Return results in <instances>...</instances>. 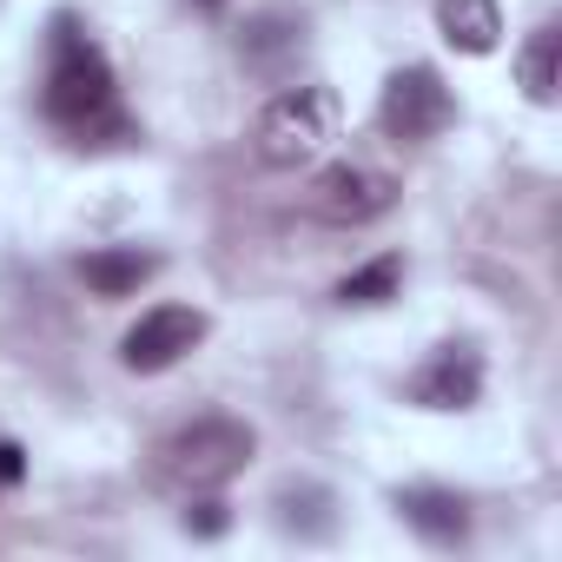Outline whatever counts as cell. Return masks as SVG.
<instances>
[{
	"mask_svg": "<svg viewBox=\"0 0 562 562\" xmlns=\"http://www.w3.org/2000/svg\"><path fill=\"white\" fill-rule=\"evenodd\" d=\"M225 529H232V516H225V503L199 490V503L186 509V536H225Z\"/></svg>",
	"mask_w": 562,
	"mask_h": 562,
	"instance_id": "obj_15",
	"label": "cell"
},
{
	"mask_svg": "<svg viewBox=\"0 0 562 562\" xmlns=\"http://www.w3.org/2000/svg\"><path fill=\"white\" fill-rule=\"evenodd\" d=\"M397 516H404L424 542H437V549H457V542L470 536V503H463L457 490H437V483L397 490Z\"/></svg>",
	"mask_w": 562,
	"mask_h": 562,
	"instance_id": "obj_8",
	"label": "cell"
},
{
	"mask_svg": "<svg viewBox=\"0 0 562 562\" xmlns=\"http://www.w3.org/2000/svg\"><path fill=\"white\" fill-rule=\"evenodd\" d=\"M251 450H258V430L251 424H238V417H199V424H186V430H172L159 443V476L172 490L199 496V490L232 483L251 463Z\"/></svg>",
	"mask_w": 562,
	"mask_h": 562,
	"instance_id": "obj_2",
	"label": "cell"
},
{
	"mask_svg": "<svg viewBox=\"0 0 562 562\" xmlns=\"http://www.w3.org/2000/svg\"><path fill=\"white\" fill-rule=\"evenodd\" d=\"M305 205L325 225H371V218H384L397 205V179L378 172V166H364V159H338V166H325L312 179V199Z\"/></svg>",
	"mask_w": 562,
	"mask_h": 562,
	"instance_id": "obj_5",
	"label": "cell"
},
{
	"mask_svg": "<svg viewBox=\"0 0 562 562\" xmlns=\"http://www.w3.org/2000/svg\"><path fill=\"white\" fill-rule=\"evenodd\" d=\"M21 476H27V450L21 443H0V490L21 483Z\"/></svg>",
	"mask_w": 562,
	"mask_h": 562,
	"instance_id": "obj_16",
	"label": "cell"
},
{
	"mask_svg": "<svg viewBox=\"0 0 562 562\" xmlns=\"http://www.w3.org/2000/svg\"><path fill=\"white\" fill-rule=\"evenodd\" d=\"M41 106H47V120H54L60 133H74L80 146H100V139H120V133H126L113 67H106V54H100L67 14L54 21V54H47Z\"/></svg>",
	"mask_w": 562,
	"mask_h": 562,
	"instance_id": "obj_1",
	"label": "cell"
},
{
	"mask_svg": "<svg viewBox=\"0 0 562 562\" xmlns=\"http://www.w3.org/2000/svg\"><path fill=\"white\" fill-rule=\"evenodd\" d=\"M450 120H457V100H450V87H443V74H437V67H404V74H391V80H384L378 126H384L391 139L417 146V139H437Z\"/></svg>",
	"mask_w": 562,
	"mask_h": 562,
	"instance_id": "obj_4",
	"label": "cell"
},
{
	"mask_svg": "<svg viewBox=\"0 0 562 562\" xmlns=\"http://www.w3.org/2000/svg\"><path fill=\"white\" fill-rule=\"evenodd\" d=\"M305 47V14H292V8H265V14H251L245 21V34H238V54H245V67H258V74H285V60Z\"/></svg>",
	"mask_w": 562,
	"mask_h": 562,
	"instance_id": "obj_9",
	"label": "cell"
},
{
	"mask_svg": "<svg viewBox=\"0 0 562 562\" xmlns=\"http://www.w3.org/2000/svg\"><path fill=\"white\" fill-rule=\"evenodd\" d=\"M411 397H417L424 411H470V404L483 397V358H476L470 345L430 351V364L411 378Z\"/></svg>",
	"mask_w": 562,
	"mask_h": 562,
	"instance_id": "obj_7",
	"label": "cell"
},
{
	"mask_svg": "<svg viewBox=\"0 0 562 562\" xmlns=\"http://www.w3.org/2000/svg\"><path fill=\"white\" fill-rule=\"evenodd\" d=\"M278 522H285L292 536H305V542H325V536L338 529L331 490H318V483H285V490H278Z\"/></svg>",
	"mask_w": 562,
	"mask_h": 562,
	"instance_id": "obj_13",
	"label": "cell"
},
{
	"mask_svg": "<svg viewBox=\"0 0 562 562\" xmlns=\"http://www.w3.org/2000/svg\"><path fill=\"white\" fill-rule=\"evenodd\" d=\"M516 80H522V93H529L536 106L555 100V87H562V34H555V27H536V34L522 41V54H516Z\"/></svg>",
	"mask_w": 562,
	"mask_h": 562,
	"instance_id": "obj_12",
	"label": "cell"
},
{
	"mask_svg": "<svg viewBox=\"0 0 562 562\" xmlns=\"http://www.w3.org/2000/svg\"><path fill=\"white\" fill-rule=\"evenodd\" d=\"M331 139H338V93L331 87H285L258 113V133H251L258 159L278 166V172L312 166Z\"/></svg>",
	"mask_w": 562,
	"mask_h": 562,
	"instance_id": "obj_3",
	"label": "cell"
},
{
	"mask_svg": "<svg viewBox=\"0 0 562 562\" xmlns=\"http://www.w3.org/2000/svg\"><path fill=\"white\" fill-rule=\"evenodd\" d=\"M199 338H205V312H192V305H153V312L120 338V364L139 371V378H153V371H172Z\"/></svg>",
	"mask_w": 562,
	"mask_h": 562,
	"instance_id": "obj_6",
	"label": "cell"
},
{
	"mask_svg": "<svg viewBox=\"0 0 562 562\" xmlns=\"http://www.w3.org/2000/svg\"><path fill=\"white\" fill-rule=\"evenodd\" d=\"M153 271H159V258L139 251V245H106V251H87V258H80L87 292H100V299H133Z\"/></svg>",
	"mask_w": 562,
	"mask_h": 562,
	"instance_id": "obj_11",
	"label": "cell"
},
{
	"mask_svg": "<svg viewBox=\"0 0 562 562\" xmlns=\"http://www.w3.org/2000/svg\"><path fill=\"white\" fill-rule=\"evenodd\" d=\"M430 14H437V34L457 54H496V41H503V8L496 0H430Z\"/></svg>",
	"mask_w": 562,
	"mask_h": 562,
	"instance_id": "obj_10",
	"label": "cell"
},
{
	"mask_svg": "<svg viewBox=\"0 0 562 562\" xmlns=\"http://www.w3.org/2000/svg\"><path fill=\"white\" fill-rule=\"evenodd\" d=\"M397 285H404V258L397 251H384V258H371V265H358L345 285H338V305H384V299H397Z\"/></svg>",
	"mask_w": 562,
	"mask_h": 562,
	"instance_id": "obj_14",
	"label": "cell"
},
{
	"mask_svg": "<svg viewBox=\"0 0 562 562\" xmlns=\"http://www.w3.org/2000/svg\"><path fill=\"white\" fill-rule=\"evenodd\" d=\"M192 8H225V0H192Z\"/></svg>",
	"mask_w": 562,
	"mask_h": 562,
	"instance_id": "obj_17",
	"label": "cell"
}]
</instances>
